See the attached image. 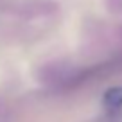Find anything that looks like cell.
Instances as JSON below:
<instances>
[{
	"mask_svg": "<svg viewBox=\"0 0 122 122\" xmlns=\"http://www.w3.org/2000/svg\"><path fill=\"white\" fill-rule=\"evenodd\" d=\"M106 106L111 108V110H118L122 108V90L117 88V90H111L106 93Z\"/></svg>",
	"mask_w": 122,
	"mask_h": 122,
	"instance_id": "6da1fadb",
	"label": "cell"
}]
</instances>
